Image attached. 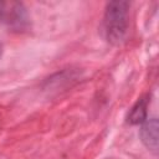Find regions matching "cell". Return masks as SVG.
<instances>
[{
	"label": "cell",
	"mask_w": 159,
	"mask_h": 159,
	"mask_svg": "<svg viewBox=\"0 0 159 159\" xmlns=\"http://www.w3.org/2000/svg\"><path fill=\"white\" fill-rule=\"evenodd\" d=\"M158 129L159 123L157 118L145 119L139 129V135L143 144L154 154L158 153Z\"/></svg>",
	"instance_id": "obj_3"
},
{
	"label": "cell",
	"mask_w": 159,
	"mask_h": 159,
	"mask_svg": "<svg viewBox=\"0 0 159 159\" xmlns=\"http://www.w3.org/2000/svg\"><path fill=\"white\" fill-rule=\"evenodd\" d=\"M1 55H2V43L0 42V57H1Z\"/></svg>",
	"instance_id": "obj_5"
},
{
	"label": "cell",
	"mask_w": 159,
	"mask_h": 159,
	"mask_svg": "<svg viewBox=\"0 0 159 159\" xmlns=\"http://www.w3.org/2000/svg\"><path fill=\"white\" fill-rule=\"evenodd\" d=\"M29 17L21 2L0 1V26L11 30H22L27 26Z\"/></svg>",
	"instance_id": "obj_2"
},
{
	"label": "cell",
	"mask_w": 159,
	"mask_h": 159,
	"mask_svg": "<svg viewBox=\"0 0 159 159\" xmlns=\"http://www.w3.org/2000/svg\"><path fill=\"white\" fill-rule=\"evenodd\" d=\"M148 103H149V97L148 96L139 98L128 113V117H127L128 123H130V124H142L147 119Z\"/></svg>",
	"instance_id": "obj_4"
},
{
	"label": "cell",
	"mask_w": 159,
	"mask_h": 159,
	"mask_svg": "<svg viewBox=\"0 0 159 159\" xmlns=\"http://www.w3.org/2000/svg\"><path fill=\"white\" fill-rule=\"evenodd\" d=\"M128 1H111L106 6L103 29L106 39L112 45H120L128 32Z\"/></svg>",
	"instance_id": "obj_1"
}]
</instances>
